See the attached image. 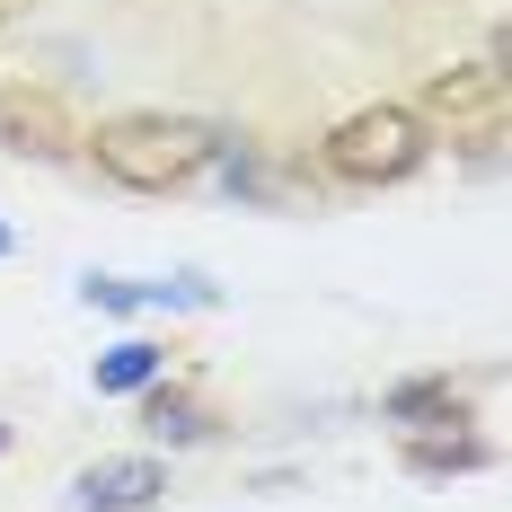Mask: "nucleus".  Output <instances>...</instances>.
Instances as JSON below:
<instances>
[{"instance_id":"f257e3e1","label":"nucleus","mask_w":512,"mask_h":512,"mask_svg":"<svg viewBox=\"0 0 512 512\" xmlns=\"http://www.w3.org/2000/svg\"><path fill=\"white\" fill-rule=\"evenodd\" d=\"M80 151L98 159V177H115L124 195H177L212 168V124L195 115H106L98 133H80Z\"/></svg>"},{"instance_id":"f03ea898","label":"nucleus","mask_w":512,"mask_h":512,"mask_svg":"<svg viewBox=\"0 0 512 512\" xmlns=\"http://www.w3.org/2000/svg\"><path fill=\"white\" fill-rule=\"evenodd\" d=\"M424 151H433V133L415 124L407 106H354L327 142H318V159H327V177H345V186H398V177H415L424 168Z\"/></svg>"},{"instance_id":"7ed1b4c3","label":"nucleus","mask_w":512,"mask_h":512,"mask_svg":"<svg viewBox=\"0 0 512 512\" xmlns=\"http://www.w3.org/2000/svg\"><path fill=\"white\" fill-rule=\"evenodd\" d=\"M424 133H442V142H468V151H486V142H504L512 124V89L495 62H451V71H433L424 80V98L407 106Z\"/></svg>"},{"instance_id":"20e7f679","label":"nucleus","mask_w":512,"mask_h":512,"mask_svg":"<svg viewBox=\"0 0 512 512\" xmlns=\"http://www.w3.org/2000/svg\"><path fill=\"white\" fill-rule=\"evenodd\" d=\"M0 151L9 159H71L80 151V124H71L62 89H45V80H9V89H0Z\"/></svg>"},{"instance_id":"39448f33","label":"nucleus","mask_w":512,"mask_h":512,"mask_svg":"<svg viewBox=\"0 0 512 512\" xmlns=\"http://www.w3.org/2000/svg\"><path fill=\"white\" fill-rule=\"evenodd\" d=\"M159 495H168V468L159 460H98V468H80V486H71L80 512H142Z\"/></svg>"},{"instance_id":"423d86ee","label":"nucleus","mask_w":512,"mask_h":512,"mask_svg":"<svg viewBox=\"0 0 512 512\" xmlns=\"http://www.w3.org/2000/svg\"><path fill=\"white\" fill-rule=\"evenodd\" d=\"M159 371H168V354H159L151 336H124V345L98 362V389H151Z\"/></svg>"},{"instance_id":"0eeeda50","label":"nucleus","mask_w":512,"mask_h":512,"mask_svg":"<svg viewBox=\"0 0 512 512\" xmlns=\"http://www.w3.org/2000/svg\"><path fill=\"white\" fill-rule=\"evenodd\" d=\"M389 415H398V424H468V407L442 389V380H407V389H389Z\"/></svg>"},{"instance_id":"6e6552de","label":"nucleus","mask_w":512,"mask_h":512,"mask_svg":"<svg viewBox=\"0 0 512 512\" xmlns=\"http://www.w3.org/2000/svg\"><path fill=\"white\" fill-rule=\"evenodd\" d=\"M407 468L415 477H460V468H486V442H468V433H451V442H407Z\"/></svg>"},{"instance_id":"1a4fd4ad","label":"nucleus","mask_w":512,"mask_h":512,"mask_svg":"<svg viewBox=\"0 0 512 512\" xmlns=\"http://www.w3.org/2000/svg\"><path fill=\"white\" fill-rule=\"evenodd\" d=\"M151 433L159 442H195V433H204V407H195V398H186V389H151Z\"/></svg>"},{"instance_id":"9d476101","label":"nucleus","mask_w":512,"mask_h":512,"mask_svg":"<svg viewBox=\"0 0 512 512\" xmlns=\"http://www.w3.org/2000/svg\"><path fill=\"white\" fill-rule=\"evenodd\" d=\"M9 18H18V0H0V36H9Z\"/></svg>"},{"instance_id":"9b49d317","label":"nucleus","mask_w":512,"mask_h":512,"mask_svg":"<svg viewBox=\"0 0 512 512\" xmlns=\"http://www.w3.org/2000/svg\"><path fill=\"white\" fill-rule=\"evenodd\" d=\"M9 248H18V239H9V221H0V256H9Z\"/></svg>"},{"instance_id":"f8f14e48","label":"nucleus","mask_w":512,"mask_h":512,"mask_svg":"<svg viewBox=\"0 0 512 512\" xmlns=\"http://www.w3.org/2000/svg\"><path fill=\"white\" fill-rule=\"evenodd\" d=\"M0 442H9V424H0Z\"/></svg>"}]
</instances>
